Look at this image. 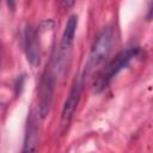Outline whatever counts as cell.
Returning a JSON list of instances; mask_svg holds the SVG:
<instances>
[{
	"instance_id": "obj_1",
	"label": "cell",
	"mask_w": 153,
	"mask_h": 153,
	"mask_svg": "<svg viewBox=\"0 0 153 153\" xmlns=\"http://www.w3.org/2000/svg\"><path fill=\"white\" fill-rule=\"evenodd\" d=\"M140 53V48L139 47H131L124 51H122L121 54H118L105 68V71L103 73H100V75L97 78V80L94 81V88L96 91H100L102 88H104L114 76H116L122 69H124L133 59H135Z\"/></svg>"
},
{
	"instance_id": "obj_2",
	"label": "cell",
	"mask_w": 153,
	"mask_h": 153,
	"mask_svg": "<svg viewBox=\"0 0 153 153\" xmlns=\"http://www.w3.org/2000/svg\"><path fill=\"white\" fill-rule=\"evenodd\" d=\"M76 26H78V17L76 16L69 17V19H68V22L66 24L62 38H61L59 55L56 57V63L54 66L55 75H62L63 71L66 69L67 60H68V57L71 55V50H72V47H73Z\"/></svg>"
},
{
	"instance_id": "obj_3",
	"label": "cell",
	"mask_w": 153,
	"mask_h": 153,
	"mask_svg": "<svg viewBox=\"0 0 153 153\" xmlns=\"http://www.w3.org/2000/svg\"><path fill=\"white\" fill-rule=\"evenodd\" d=\"M111 45H112V30L110 27H106L100 32V35L97 37V39L92 45L86 67L87 73L92 72L94 68H97L105 61V59L108 57L111 50Z\"/></svg>"
},
{
	"instance_id": "obj_4",
	"label": "cell",
	"mask_w": 153,
	"mask_h": 153,
	"mask_svg": "<svg viewBox=\"0 0 153 153\" xmlns=\"http://www.w3.org/2000/svg\"><path fill=\"white\" fill-rule=\"evenodd\" d=\"M54 86H55V74L51 69H47L43 74L39 86V105L38 112L42 118H44L51 108V102L54 97Z\"/></svg>"
},
{
	"instance_id": "obj_5",
	"label": "cell",
	"mask_w": 153,
	"mask_h": 153,
	"mask_svg": "<svg viewBox=\"0 0 153 153\" xmlns=\"http://www.w3.org/2000/svg\"><path fill=\"white\" fill-rule=\"evenodd\" d=\"M81 90H82V80H76L65 102L63 108H62L61 120H60V131L62 134L68 129V127L71 124V121L74 116L75 109H76L79 99H80Z\"/></svg>"
},
{
	"instance_id": "obj_6",
	"label": "cell",
	"mask_w": 153,
	"mask_h": 153,
	"mask_svg": "<svg viewBox=\"0 0 153 153\" xmlns=\"http://www.w3.org/2000/svg\"><path fill=\"white\" fill-rule=\"evenodd\" d=\"M25 50H26V56L30 63L32 66L39 65L41 49L38 44V38H37V33L30 26L25 31Z\"/></svg>"
},
{
	"instance_id": "obj_7",
	"label": "cell",
	"mask_w": 153,
	"mask_h": 153,
	"mask_svg": "<svg viewBox=\"0 0 153 153\" xmlns=\"http://www.w3.org/2000/svg\"><path fill=\"white\" fill-rule=\"evenodd\" d=\"M37 142H38L37 123H36L35 118L31 116L27 120V126H26V131H25V139H24V146H23L22 153H36Z\"/></svg>"
},
{
	"instance_id": "obj_8",
	"label": "cell",
	"mask_w": 153,
	"mask_h": 153,
	"mask_svg": "<svg viewBox=\"0 0 153 153\" xmlns=\"http://www.w3.org/2000/svg\"><path fill=\"white\" fill-rule=\"evenodd\" d=\"M147 19H148V20H153V5H152V7H151V8H149V11H148Z\"/></svg>"
}]
</instances>
